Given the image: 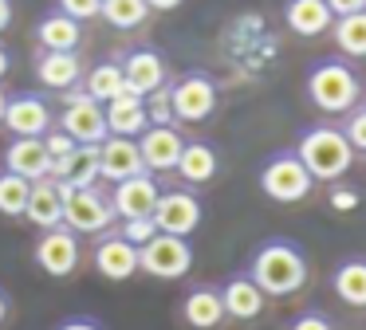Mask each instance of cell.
Wrapping results in <instances>:
<instances>
[{
    "label": "cell",
    "instance_id": "7402d4cb",
    "mask_svg": "<svg viewBox=\"0 0 366 330\" xmlns=\"http://www.w3.org/2000/svg\"><path fill=\"white\" fill-rule=\"evenodd\" d=\"M24 220H32L40 232H48V228H59V224H64V193H59V185H56L51 177L32 181Z\"/></svg>",
    "mask_w": 366,
    "mask_h": 330
},
{
    "label": "cell",
    "instance_id": "ab89813d",
    "mask_svg": "<svg viewBox=\"0 0 366 330\" xmlns=\"http://www.w3.org/2000/svg\"><path fill=\"white\" fill-rule=\"evenodd\" d=\"M56 330H103V326H99L95 319H64Z\"/></svg>",
    "mask_w": 366,
    "mask_h": 330
},
{
    "label": "cell",
    "instance_id": "b9f144b4",
    "mask_svg": "<svg viewBox=\"0 0 366 330\" xmlns=\"http://www.w3.org/2000/svg\"><path fill=\"white\" fill-rule=\"evenodd\" d=\"M12 24V0H0V31Z\"/></svg>",
    "mask_w": 366,
    "mask_h": 330
},
{
    "label": "cell",
    "instance_id": "5b68a950",
    "mask_svg": "<svg viewBox=\"0 0 366 330\" xmlns=\"http://www.w3.org/2000/svg\"><path fill=\"white\" fill-rule=\"evenodd\" d=\"M315 189V177L303 169V161L295 157V149L272 154L260 169V193L276 204H300L303 196Z\"/></svg>",
    "mask_w": 366,
    "mask_h": 330
},
{
    "label": "cell",
    "instance_id": "4fadbf2b",
    "mask_svg": "<svg viewBox=\"0 0 366 330\" xmlns=\"http://www.w3.org/2000/svg\"><path fill=\"white\" fill-rule=\"evenodd\" d=\"M138 154H142L146 173H169L177 169L185 138L177 134V126H146V134H138Z\"/></svg>",
    "mask_w": 366,
    "mask_h": 330
},
{
    "label": "cell",
    "instance_id": "484cf974",
    "mask_svg": "<svg viewBox=\"0 0 366 330\" xmlns=\"http://www.w3.org/2000/svg\"><path fill=\"white\" fill-rule=\"evenodd\" d=\"M36 39H40L44 51H79L83 24L71 20V16H64V12H51V16H44V20H40Z\"/></svg>",
    "mask_w": 366,
    "mask_h": 330
},
{
    "label": "cell",
    "instance_id": "d590c367",
    "mask_svg": "<svg viewBox=\"0 0 366 330\" xmlns=\"http://www.w3.org/2000/svg\"><path fill=\"white\" fill-rule=\"evenodd\" d=\"M75 146H79V141H75L71 134H64V130H48V134H44V149H48L51 165H56V161H64V157L71 154Z\"/></svg>",
    "mask_w": 366,
    "mask_h": 330
},
{
    "label": "cell",
    "instance_id": "ffe728a7",
    "mask_svg": "<svg viewBox=\"0 0 366 330\" xmlns=\"http://www.w3.org/2000/svg\"><path fill=\"white\" fill-rule=\"evenodd\" d=\"M51 181L59 189H87L99 185V146H75L64 161L51 165Z\"/></svg>",
    "mask_w": 366,
    "mask_h": 330
},
{
    "label": "cell",
    "instance_id": "30bf717a",
    "mask_svg": "<svg viewBox=\"0 0 366 330\" xmlns=\"http://www.w3.org/2000/svg\"><path fill=\"white\" fill-rule=\"evenodd\" d=\"M4 130L12 134V138H44V134L56 126V110H51V102L44 99V94H16V99H9V106H4Z\"/></svg>",
    "mask_w": 366,
    "mask_h": 330
},
{
    "label": "cell",
    "instance_id": "f546056e",
    "mask_svg": "<svg viewBox=\"0 0 366 330\" xmlns=\"http://www.w3.org/2000/svg\"><path fill=\"white\" fill-rule=\"evenodd\" d=\"M99 16H103L111 28H119V31H134V28H142V24H146L150 4H146V0H103Z\"/></svg>",
    "mask_w": 366,
    "mask_h": 330
},
{
    "label": "cell",
    "instance_id": "7c38bea8",
    "mask_svg": "<svg viewBox=\"0 0 366 330\" xmlns=\"http://www.w3.org/2000/svg\"><path fill=\"white\" fill-rule=\"evenodd\" d=\"M158 181L154 173H138V177H127L111 189V209H114V220H138V216H154L158 209Z\"/></svg>",
    "mask_w": 366,
    "mask_h": 330
},
{
    "label": "cell",
    "instance_id": "ee69618b",
    "mask_svg": "<svg viewBox=\"0 0 366 330\" xmlns=\"http://www.w3.org/2000/svg\"><path fill=\"white\" fill-rule=\"evenodd\" d=\"M9 67H12V59H9V51L0 47V83H4V75H9Z\"/></svg>",
    "mask_w": 366,
    "mask_h": 330
},
{
    "label": "cell",
    "instance_id": "2e32d148",
    "mask_svg": "<svg viewBox=\"0 0 366 330\" xmlns=\"http://www.w3.org/2000/svg\"><path fill=\"white\" fill-rule=\"evenodd\" d=\"M138 173H146V165H142V154H138L134 138H107L99 146V177L103 181L119 185V181L138 177Z\"/></svg>",
    "mask_w": 366,
    "mask_h": 330
},
{
    "label": "cell",
    "instance_id": "4dcf8cb0",
    "mask_svg": "<svg viewBox=\"0 0 366 330\" xmlns=\"http://www.w3.org/2000/svg\"><path fill=\"white\" fill-rule=\"evenodd\" d=\"M28 193H32V181L16 177V173H9V169H0V216H24Z\"/></svg>",
    "mask_w": 366,
    "mask_h": 330
},
{
    "label": "cell",
    "instance_id": "3957f363",
    "mask_svg": "<svg viewBox=\"0 0 366 330\" xmlns=\"http://www.w3.org/2000/svg\"><path fill=\"white\" fill-rule=\"evenodd\" d=\"M307 94L323 114H350L358 106L362 83L342 59H323L307 75Z\"/></svg>",
    "mask_w": 366,
    "mask_h": 330
},
{
    "label": "cell",
    "instance_id": "d6986e66",
    "mask_svg": "<svg viewBox=\"0 0 366 330\" xmlns=\"http://www.w3.org/2000/svg\"><path fill=\"white\" fill-rule=\"evenodd\" d=\"M221 303H224V319L252 322V319L264 314L268 295L252 283V275H232V279H224V287H221Z\"/></svg>",
    "mask_w": 366,
    "mask_h": 330
},
{
    "label": "cell",
    "instance_id": "83f0119b",
    "mask_svg": "<svg viewBox=\"0 0 366 330\" xmlns=\"http://www.w3.org/2000/svg\"><path fill=\"white\" fill-rule=\"evenodd\" d=\"M83 91L95 102H111L114 94L127 91V79H122V63H99V67L83 71Z\"/></svg>",
    "mask_w": 366,
    "mask_h": 330
},
{
    "label": "cell",
    "instance_id": "f6af8a7d",
    "mask_svg": "<svg viewBox=\"0 0 366 330\" xmlns=\"http://www.w3.org/2000/svg\"><path fill=\"white\" fill-rule=\"evenodd\" d=\"M4 106H9V94L0 91V122H4Z\"/></svg>",
    "mask_w": 366,
    "mask_h": 330
},
{
    "label": "cell",
    "instance_id": "4316f807",
    "mask_svg": "<svg viewBox=\"0 0 366 330\" xmlns=\"http://www.w3.org/2000/svg\"><path fill=\"white\" fill-rule=\"evenodd\" d=\"M331 287L347 306L366 311V259H358V256L342 259V264L335 267V275H331Z\"/></svg>",
    "mask_w": 366,
    "mask_h": 330
},
{
    "label": "cell",
    "instance_id": "603a6c76",
    "mask_svg": "<svg viewBox=\"0 0 366 330\" xmlns=\"http://www.w3.org/2000/svg\"><path fill=\"white\" fill-rule=\"evenodd\" d=\"M284 24H287V31H295V36L315 39V36H323V31H331L335 16H331V8H327V0H287L284 4Z\"/></svg>",
    "mask_w": 366,
    "mask_h": 330
},
{
    "label": "cell",
    "instance_id": "836d02e7",
    "mask_svg": "<svg viewBox=\"0 0 366 330\" xmlns=\"http://www.w3.org/2000/svg\"><path fill=\"white\" fill-rule=\"evenodd\" d=\"M342 138L350 141V149H355V154H366V106H355V110L347 114Z\"/></svg>",
    "mask_w": 366,
    "mask_h": 330
},
{
    "label": "cell",
    "instance_id": "74e56055",
    "mask_svg": "<svg viewBox=\"0 0 366 330\" xmlns=\"http://www.w3.org/2000/svg\"><path fill=\"white\" fill-rule=\"evenodd\" d=\"M287 330H335V322L327 319V314H319V311H307V314H295Z\"/></svg>",
    "mask_w": 366,
    "mask_h": 330
},
{
    "label": "cell",
    "instance_id": "ba28073f",
    "mask_svg": "<svg viewBox=\"0 0 366 330\" xmlns=\"http://www.w3.org/2000/svg\"><path fill=\"white\" fill-rule=\"evenodd\" d=\"M83 264V248H79V236L71 232V228H48V232H40V240H36V267H40L44 275H51V279H67V275H75V267Z\"/></svg>",
    "mask_w": 366,
    "mask_h": 330
},
{
    "label": "cell",
    "instance_id": "d6a6232c",
    "mask_svg": "<svg viewBox=\"0 0 366 330\" xmlns=\"http://www.w3.org/2000/svg\"><path fill=\"white\" fill-rule=\"evenodd\" d=\"M119 236L127 244H134V248H142V244H150L154 236H158V224H154V216H138V220H122Z\"/></svg>",
    "mask_w": 366,
    "mask_h": 330
},
{
    "label": "cell",
    "instance_id": "5bb4252c",
    "mask_svg": "<svg viewBox=\"0 0 366 330\" xmlns=\"http://www.w3.org/2000/svg\"><path fill=\"white\" fill-rule=\"evenodd\" d=\"M95 271L111 283H122L130 275H138V248L127 244L119 232H103V240L95 244Z\"/></svg>",
    "mask_w": 366,
    "mask_h": 330
},
{
    "label": "cell",
    "instance_id": "f35d334b",
    "mask_svg": "<svg viewBox=\"0 0 366 330\" xmlns=\"http://www.w3.org/2000/svg\"><path fill=\"white\" fill-rule=\"evenodd\" d=\"M327 8H331V16L339 20V16H355V12H366V0H327Z\"/></svg>",
    "mask_w": 366,
    "mask_h": 330
},
{
    "label": "cell",
    "instance_id": "8d00e7d4",
    "mask_svg": "<svg viewBox=\"0 0 366 330\" xmlns=\"http://www.w3.org/2000/svg\"><path fill=\"white\" fill-rule=\"evenodd\" d=\"M99 8H103V0H59V12L71 16V20H95Z\"/></svg>",
    "mask_w": 366,
    "mask_h": 330
},
{
    "label": "cell",
    "instance_id": "52a82bcc",
    "mask_svg": "<svg viewBox=\"0 0 366 330\" xmlns=\"http://www.w3.org/2000/svg\"><path fill=\"white\" fill-rule=\"evenodd\" d=\"M193 267V244L185 236H166L158 232L150 244L138 248V271H146L150 279H182Z\"/></svg>",
    "mask_w": 366,
    "mask_h": 330
},
{
    "label": "cell",
    "instance_id": "6da1fadb",
    "mask_svg": "<svg viewBox=\"0 0 366 330\" xmlns=\"http://www.w3.org/2000/svg\"><path fill=\"white\" fill-rule=\"evenodd\" d=\"M248 275H252V283L264 295L287 299L295 291H303V283H307V256L292 240H268L252 251Z\"/></svg>",
    "mask_w": 366,
    "mask_h": 330
},
{
    "label": "cell",
    "instance_id": "8992f818",
    "mask_svg": "<svg viewBox=\"0 0 366 330\" xmlns=\"http://www.w3.org/2000/svg\"><path fill=\"white\" fill-rule=\"evenodd\" d=\"M59 130L71 134L79 146H103L111 134H107V114L103 102H95L87 91H64V110H59Z\"/></svg>",
    "mask_w": 366,
    "mask_h": 330
},
{
    "label": "cell",
    "instance_id": "f1b7e54d",
    "mask_svg": "<svg viewBox=\"0 0 366 330\" xmlns=\"http://www.w3.org/2000/svg\"><path fill=\"white\" fill-rule=\"evenodd\" d=\"M331 36H335V47L350 59H366V12H355V16H339L331 24Z\"/></svg>",
    "mask_w": 366,
    "mask_h": 330
},
{
    "label": "cell",
    "instance_id": "9c48e42d",
    "mask_svg": "<svg viewBox=\"0 0 366 330\" xmlns=\"http://www.w3.org/2000/svg\"><path fill=\"white\" fill-rule=\"evenodd\" d=\"M201 216H205V209H201V201H197L193 189H169V193L158 196V209H154V224H158V232L185 236V240L201 228Z\"/></svg>",
    "mask_w": 366,
    "mask_h": 330
},
{
    "label": "cell",
    "instance_id": "d4e9b609",
    "mask_svg": "<svg viewBox=\"0 0 366 330\" xmlns=\"http://www.w3.org/2000/svg\"><path fill=\"white\" fill-rule=\"evenodd\" d=\"M182 319L193 330H217L224 322V303L217 287H193L182 303Z\"/></svg>",
    "mask_w": 366,
    "mask_h": 330
},
{
    "label": "cell",
    "instance_id": "e575fe53",
    "mask_svg": "<svg viewBox=\"0 0 366 330\" xmlns=\"http://www.w3.org/2000/svg\"><path fill=\"white\" fill-rule=\"evenodd\" d=\"M327 204L335 212H355L362 204V193L355 185H342V181H331V193H327Z\"/></svg>",
    "mask_w": 366,
    "mask_h": 330
},
{
    "label": "cell",
    "instance_id": "8fae6325",
    "mask_svg": "<svg viewBox=\"0 0 366 330\" xmlns=\"http://www.w3.org/2000/svg\"><path fill=\"white\" fill-rule=\"evenodd\" d=\"M174 99V122H205L217 110V86L209 75H182L169 86Z\"/></svg>",
    "mask_w": 366,
    "mask_h": 330
},
{
    "label": "cell",
    "instance_id": "7bdbcfd3",
    "mask_svg": "<svg viewBox=\"0 0 366 330\" xmlns=\"http://www.w3.org/2000/svg\"><path fill=\"white\" fill-rule=\"evenodd\" d=\"M9 322V295H4V287H0V326Z\"/></svg>",
    "mask_w": 366,
    "mask_h": 330
},
{
    "label": "cell",
    "instance_id": "1f68e13d",
    "mask_svg": "<svg viewBox=\"0 0 366 330\" xmlns=\"http://www.w3.org/2000/svg\"><path fill=\"white\" fill-rule=\"evenodd\" d=\"M146 114H150V126H174V99H169V83L158 86L154 94H146Z\"/></svg>",
    "mask_w": 366,
    "mask_h": 330
},
{
    "label": "cell",
    "instance_id": "cb8c5ba5",
    "mask_svg": "<svg viewBox=\"0 0 366 330\" xmlns=\"http://www.w3.org/2000/svg\"><path fill=\"white\" fill-rule=\"evenodd\" d=\"M217 169H221V157H217V149L209 141H185L174 173L185 185H209L217 177Z\"/></svg>",
    "mask_w": 366,
    "mask_h": 330
},
{
    "label": "cell",
    "instance_id": "9a60e30c",
    "mask_svg": "<svg viewBox=\"0 0 366 330\" xmlns=\"http://www.w3.org/2000/svg\"><path fill=\"white\" fill-rule=\"evenodd\" d=\"M103 114H107V134L111 138H138L146 134L150 126V114H146V99L142 94H114L111 102H103Z\"/></svg>",
    "mask_w": 366,
    "mask_h": 330
},
{
    "label": "cell",
    "instance_id": "ac0fdd59",
    "mask_svg": "<svg viewBox=\"0 0 366 330\" xmlns=\"http://www.w3.org/2000/svg\"><path fill=\"white\" fill-rule=\"evenodd\" d=\"M122 79H127V91L130 94H154L158 86H166V59L150 47H138V51L127 55L122 63Z\"/></svg>",
    "mask_w": 366,
    "mask_h": 330
},
{
    "label": "cell",
    "instance_id": "44dd1931",
    "mask_svg": "<svg viewBox=\"0 0 366 330\" xmlns=\"http://www.w3.org/2000/svg\"><path fill=\"white\" fill-rule=\"evenodd\" d=\"M36 79H40L48 91H75L83 83V59L79 51H44L36 59Z\"/></svg>",
    "mask_w": 366,
    "mask_h": 330
},
{
    "label": "cell",
    "instance_id": "e0dca14e",
    "mask_svg": "<svg viewBox=\"0 0 366 330\" xmlns=\"http://www.w3.org/2000/svg\"><path fill=\"white\" fill-rule=\"evenodd\" d=\"M4 169L24 181L51 177V157L44 149V138H12L9 149H4Z\"/></svg>",
    "mask_w": 366,
    "mask_h": 330
},
{
    "label": "cell",
    "instance_id": "7a4b0ae2",
    "mask_svg": "<svg viewBox=\"0 0 366 330\" xmlns=\"http://www.w3.org/2000/svg\"><path fill=\"white\" fill-rule=\"evenodd\" d=\"M295 157L303 161V169L311 173L315 181H342L347 177V169L355 165V149H350V141L342 138V130H335V126H311V130H303L300 146H295Z\"/></svg>",
    "mask_w": 366,
    "mask_h": 330
},
{
    "label": "cell",
    "instance_id": "60d3db41",
    "mask_svg": "<svg viewBox=\"0 0 366 330\" xmlns=\"http://www.w3.org/2000/svg\"><path fill=\"white\" fill-rule=\"evenodd\" d=\"M150 4V12H174V8H182V0H146Z\"/></svg>",
    "mask_w": 366,
    "mask_h": 330
},
{
    "label": "cell",
    "instance_id": "277c9868",
    "mask_svg": "<svg viewBox=\"0 0 366 330\" xmlns=\"http://www.w3.org/2000/svg\"><path fill=\"white\" fill-rule=\"evenodd\" d=\"M64 193V228H71L75 236H103L114 224L111 193H103L99 185L87 189H59Z\"/></svg>",
    "mask_w": 366,
    "mask_h": 330
}]
</instances>
